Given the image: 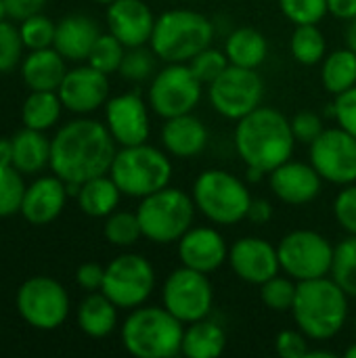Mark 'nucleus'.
Wrapping results in <instances>:
<instances>
[{"label":"nucleus","mask_w":356,"mask_h":358,"mask_svg":"<svg viewBox=\"0 0 356 358\" xmlns=\"http://www.w3.org/2000/svg\"><path fill=\"white\" fill-rule=\"evenodd\" d=\"M23 46L21 31L4 19L0 23V73H8L17 67Z\"/></svg>","instance_id":"37998d69"},{"label":"nucleus","mask_w":356,"mask_h":358,"mask_svg":"<svg viewBox=\"0 0 356 358\" xmlns=\"http://www.w3.org/2000/svg\"><path fill=\"white\" fill-rule=\"evenodd\" d=\"M271 218H273V206H271V201L269 199H262V197L252 199V206L248 210V218L245 220H250L256 227H264Z\"/></svg>","instance_id":"3c124183"},{"label":"nucleus","mask_w":356,"mask_h":358,"mask_svg":"<svg viewBox=\"0 0 356 358\" xmlns=\"http://www.w3.org/2000/svg\"><path fill=\"white\" fill-rule=\"evenodd\" d=\"M176 256L183 266L212 275L229 260V245L216 227H191L176 241Z\"/></svg>","instance_id":"a211bd4d"},{"label":"nucleus","mask_w":356,"mask_h":358,"mask_svg":"<svg viewBox=\"0 0 356 358\" xmlns=\"http://www.w3.org/2000/svg\"><path fill=\"white\" fill-rule=\"evenodd\" d=\"M122 346L136 358H174L183 355L185 323L164 306L132 308L122 323Z\"/></svg>","instance_id":"20e7f679"},{"label":"nucleus","mask_w":356,"mask_h":358,"mask_svg":"<svg viewBox=\"0 0 356 358\" xmlns=\"http://www.w3.org/2000/svg\"><path fill=\"white\" fill-rule=\"evenodd\" d=\"M103 279H105V268L97 262H84L76 271V281L86 292H101Z\"/></svg>","instance_id":"09e8293b"},{"label":"nucleus","mask_w":356,"mask_h":358,"mask_svg":"<svg viewBox=\"0 0 356 358\" xmlns=\"http://www.w3.org/2000/svg\"><path fill=\"white\" fill-rule=\"evenodd\" d=\"M308 157L325 182L338 187L356 182V136L344 128H325L308 145Z\"/></svg>","instance_id":"2eb2a0df"},{"label":"nucleus","mask_w":356,"mask_h":358,"mask_svg":"<svg viewBox=\"0 0 356 358\" xmlns=\"http://www.w3.org/2000/svg\"><path fill=\"white\" fill-rule=\"evenodd\" d=\"M321 84L323 88L338 96L356 86V52L346 48L332 50L321 61Z\"/></svg>","instance_id":"7c9ffc66"},{"label":"nucleus","mask_w":356,"mask_h":358,"mask_svg":"<svg viewBox=\"0 0 356 358\" xmlns=\"http://www.w3.org/2000/svg\"><path fill=\"white\" fill-rule=\"evenodd\" d=\"M193 203L197 212L212 224L233 227L248 218L252 206V193L248 185L220 168H210L199 172L191 189Z\"/></svg>","instance_id":"423d86ee"},{"label":"nucleus","mask_w":356,"mask_h":358,"mask_svg":"<svg viewBox=\"0 0 356 358\" xmlns=\"http://www.w3.org/2000/svg\"><path fill=\"white\" fill-rule=\"evenodd\" d=\"M204 94V84L195 78L189 63H166L149 82L147 103L164 120L193 113Z\"/></svg>","instance_id":"9d476101"},{"label":"nucleus","mask_w":356,"mask_h":358,"mask_svg":"<svg viewBox=\"0 0 356 358\" xmlns=\"http://www.w3.org/2000/svg\"><path fill=\"white\" fill-rule=\"evenodd\" d=\"M61 96L57 90H31L21 107V120L25 128L48 130L61 117Z\"/></svg>","instance_id":"2f4dec72"},{"label":"nucleus","mask_w":356,"mask_h":358,"mask_svg":"<svg viewBox=\"0 0 356 358\" xmlns=\"http://www.w3.org/2000/svg\"><path fill=\"white\" fill-rule=\"evenodd\" d=\"M214 23L193 8H170L155 19L149 46L164 63H189L212 46Z\"/></svg>","instance_id":"39448f33"},{"label":"nucleus","mask_w":356,"mask_h":358,"mask_svg":"<svg viewBox=\"0 0 356 358\" xmlns=\"http://www.w3.org/2000/svg\"><path fill=\"white\" fill-rule=\"evenodd\" d=\"M94 2H99V4H111L113 0H94Z\"/></svg>","instance_id":"bf43d9fd"},{"label":"nucleus","mask_w":356,"mask_h":358,"mask_svg":"<svg viewBox=\"0 0 356 358\" xmlns=\"http://www.w3.org/2000/svg\"><path fill=\"white\" fill-rule=\"evenodd\" d=\"M346 46L356 52V19L348 21V27H346Z\"/></svg>","instance_id":"5fc2aeb1"},{"label":"nucleus","mask_w":356,"mask_h":358,"mask_svg":"<svg viewBox=\"0 0 356 358\" xmlns=\"http://www.w3.org/2000/svg\"><path fill=\"white\" fill-rule=\"evenodd\" d=\"M227 264L231 271L250 285H262L275 275H279V252L277 245L262 237H241L229 248Z\"/></svg>","instance_id":"f3484780"},{"label":"nucleus","mask_w":356,"mask_h":358,"mask_svg":"<svg viewBox=\"0 0 356 358\" xmlns=\"http://www.w3.org/2000/svg\"><path fill=\"white\" fill-rule=\"evenodd\" d=\"M155 67H157V55L153 52V48L147 44L134 46V48H126L124 61L120 65V76L128 82L141 84L155 76Z\"/></svg>","instance_id":"c9c22d12"},{"label":"nucleus","mask_w":356,"mask_h":358,"mask_svg":"<svg viewBox=\"0 0 356 358\" xmlns=\"http://www.w3.org/2000/svg\"><path fill=\"white\" fill-rule=\"evenodd\" d=\"M306 358H336V352H332V350H323V348H317V350H308V355Z\"/></svg>","instance_id":"6e6d98bb"},{"label":"nucleus","mask_w":356,"mask_h":358,"mask_svg":"<svg viewBox=\"0 0 356 358\" xmlns=\"http://www.w3.org/2000/svg\"><path fill=\"white\" fill-rule=\"evenodd\" d=\"M229 65H231V63H229L227 52H225V50H218V48H212V46H208L206 50H201L199 55H195V57L189 61L191 71L195 73V78H197L204 86L212 84Z\"/></svg>","instance_id":"a19ab883"},{"label":"nucleus","mask_w":356,"mask_h":358,"mask_svg":"<svg viewBox=\"0 0 356 358\" xmlns=\"http://www.w3.org/2000/svg\"><path fill=\"white\" fill-rule=\"evenodd\" d=\"M13 166L21 174H38L50 166V141L42 130L23 128L13 138Z\"/></svg>","instance_id":"cd10ccee"},{"label":"nucleus","mask_w":356,"mask_h":358,"mask_svg":"<svg viewBox=\"0 0 356 358\" xmlns=\"http://www.w3.org/2000/svg\"><path fill=\"white\" fill-rule=\"evenodd\" d=\"M355 325H356V321H355Z\"/></svg>","instance_id":"052dcab7"},{"label":"nucleus","mask_w":356,"mask_h":358,"mask_svg":"<svg viewBox=\"0 0 356 358\" xmlns=\"http://www.w3.org/2000/svg\"><path fill=\"white\" fill-rule=\"evenodd\" d=\"M321 174L313 168V164L287 159L269 172V187L273 195L287 206H306L321 195L323 189Z\"/></svg>","instance_id":"aec40b11"},{"label":"nucleus","mask_w":356,"mask_h":358,"mask_svg":"<svg viewBox=\"0 0 356 358\" xmlns=\"http://www.w3.org/2000/svg\"><path fill=\"white\" fill-rule=\"evenodd\" d=\"M172 172L174 168L170 155L164 149L141 143L118 149L109 176L115 180L122 195L143 199L168 187L172 180Z\"/></svg>","instance_id":"0eeeda50"},{"label":"nucleus","mask_w":356,"mask_h":358,"mask_svg":"<svg viewBox=\"0 0 356 358\" xmlns=\"http://www.w3.org/2000/svg\"><path fill=\"white\" fill-rule=\"evenodd\" d=\"M290 52L300 65H319L327 55V40L319 25H296L290 38Z\"/></svg>","instance_id":"473e14b6"},{"label":"nucleus","mask_w":356,"mask_h":358,"mask_svg":"<svg viewBox=\"0 0 356 358\" xmlns=\"http://www.w3.org/2000/svg\"><path fill=\"white\" fill-rule=\"evenodd\" d=\"M329 15L342 21H353L356 19V0H327Z\"/></svg>","instance_id":"603ef678"},{"label":"nucleus","mask_w":356,"mask_h":358,"mask_svg":"<svg viewBox=\"0 0 356 358\" xmlns=\"http://www.w3.org/2000/svg\"><path fill=\"white\" fill-rule=\"evenodd\" d=\"M4 19H8V17H6V8H4V0H0V23H2Z\"/></svg>","instance_id":"13d9d810"},{"label":"nucleus","mask_w":356,"mask_h":358,"mask_svg":"<svg viewBox=\"0 0 356 358\" xmlns=\"http://www.w3.org/2000/svg\"><path fill=\"white\" fill-rule=\"evenodd\" d=\"M105 126L118 147H132L149 141L151 107L141 92L130 90L105 103Z\"/></svg>","instance_id":"dca6fc26"},{"label":"nucleus","mask_w":356,"mask_h":358,"mask_svg":"<svg viewBox=\"0 0 356 358\" xmlns=\"http://www.w3.org/2000/svg\"><path fill=\"white\" fill-rule=\"evenodd\" d=\"M159 138H162L164 151L170 157L193 159L199 153H204V149L208 147L210 132L197 115L185 113V115H176V117L166 120L162 126Z\"/></svg>","instance_id":"5701e85b"},{"label":"nucleus","mask_w":356,"mask_h":358,"mask_svg":"<svg viewBox=\"0 0 356 358\" xmlns=\"http://www.w3.org/2000/svg\"><path fill=\"white\" fill-rule=\"evenodd\" d=\"M296 138L290 120L275 107L260 105L235 126V149L245 168L269 174L292 159Z\"/></svg>","instance_id":"f03ea898"},{"label":"nucleus","mask_w":356,"mask_h":358,"mask_svg":"<svg viewBox=\"0 0 356 358\" xmlns=\"http://www.w3.org/2000/svg\"><path fill=\"white\" fill-rule=\"evenodd\" d=\"M55 29L57 23H52L48 17L44 15H34L25 21H21V40L29 50H40V48H48L55 42Z\"/></svg>","instance_id":"79ce46f5"},{"label":"nucleus","mask_w":356,"mask_h":358,"mask_svg":"<svg viewBox=\"0 0 356 358\" xmlns=\"http://www.w3.org/2000/svg\"><path fill=\"white\" fill-rule=\"evenodd\" d=\"M334 216L348 235H356V182L342 187V191L336 195Z\"/></svg>","instance_id":"c03bdc74"},{"label":"nucleus","mask_w":356,"mask_h":358,"mask_svg":"<svg viewBox=\"0 0 356 358\" xmlns=\"http://www.w3.org/2000/svg\"><path fill=\"white\" fill-rule=\"evenodd\" d=\"M76 199H78L80 210L86 216L107 218L109 214H113L118 210L120 199H122V191L109 174H103V176H97V178L82 182Z\"/></svg>","instance_id":"c85d7f7f"},{"label":"nucleus","mask_w":356,"mask_h":358,"mask_svg":"<svg viewBox=\"0 0 356 358\" xmlns=\"http://www.w3.org/2000/svg\"><path fill=\"white\" fill-rule=\"evenodd\" d=\"M162 306L185 325L210 317L214 308V287L210 277L180 264L162 285Z\"/></svg>","instance_id":"ddd939ff"},{"label":"nucleus","mask_w":356,"mask_h":358,"mask_svg":"<svg viewBox=\"0 0 356 358\" xmlns=\"http://www.w3.org/2000/svg\"><path fill=\"white\" fill-rule=\"evenodd\" d=\"M311 340L296 327V329H283L275 340V350L281 358H306L311 350Z\"/></svg>","instance_id":"49530a36"},{"label":"nucleus","mask_w":356,"mask_h":358,"mask_svg":"<svg viewBox=\"0 0 356 358\" xmlns=\"http://www.w3.org/2000/svg\"><path fill=\"white\" fill-rule=\"evenodd\" d=\"M103 235L115 248H132L134 243H138V239H143V229L136 212L115 210L113 214H109L103 224Z\"/></svg>","instance_id":"72a5a7b5"},{"label":"nucleus","mask_w":356,"mask_h":358,"mask_svg":"<svg viewBox=\"0 0 356 358\" xmlns=\"http://www.w3.org/2000/svg\"><path fill=\"white\" fill-rule=\"evenodd\" d=\"M264 80L258 69L229 65L212 84H208V101L225 120H241L262 105Z\"/></svg>","instance_id":"9b49d317"},{"label":"nucleus","mask_w":356,"mask_h":358,"mask_svg":"<svg viewBox=\"0 0 356 358\" xmlns=\"http://www.w3.org/2000/svg\"><path fill=\"white\" fill-rule=\"evenodd\" d=\"M279 8L294 25H319L329 13L327 0H279Z\"/></svg>","instance_id":"ea45409f"},{"label":"nucleus","mask_w":356,"mask_h":358,"mask_svg":"<svg viewBox=\"0 0 356 358\" xmlns=\"http://www.w3.org/2000/svg\"><path fill=\"white\" fill-rule=\"evenodd\" d=\"M99 36L101 27L92 17L67 15L57 23L52 48H57L67 61H88Z\"/></svg>","instance_id":"b1692460"},{"label":"nucleus","mask_w":356,"mask_h":358,"mask_svg":"<svg viewBox=\"0 0 356 358\" xmlns=\"http://www.w3.org/2000/svg\"><path fill=\"white\" fill-rule=\"evenodd\" d=\"M0 164H13V143L8 138H0Z\"/></svg>","instance_id":"864d4df0"},{"label":"nucleus","mask_w":356,"mask_h":358,"mask_svg":"<svg viewBox=\"0 0 356 358\" xmlns=\"http://www.w3.org/2000/svg\"><path fill=\"white\" fill-rule=\"evenodd\" d=\"M25 182L13 164H0V218L21 212Z\"/></svg>","instance_id":"e433bc0d"},{"label":"nucleus","mask_w":356,"mask_h":358,"mask_svg":"<svg viewBox=\"0 0 356 358\" xmlns=\"http://www.w3.org/2000/svg\"><path fill=\"white\" fill-rule=\"evenodd\" d=\"M277 252L281 271L294 281H311L332 275L336 245L319 231H290L281 237Z\"/></svg>","instance_id":"1a4fd4ad"},{"label":"nucleus","mask_w":356,"mask_h":358,"mask_svg":"<svg viewBox=\"0 0 356 358\" xmlns=\"http://www.w3.org/2000/svg\"><path fill=\"white\" fill-rule=\"evenodd\" d=\"M350 315V296L334 281V277H321L311 281H298L292 317L296 327L311 342L334 340L346 325Z\"/></svg>","instance_id":"7ed1b4c3"},{"label":"nucleus","mask_w":356,"mask_h":358,"mask_svg":"<svg viewBox=\"0 0 356 358\" xmlns=\"http://www.w3.org/2000/svg\"><path fill=\"white\" fill-rule=\"evenodd\" d=\"M46 0H4L6 17L13 21H25L44 8Z\"/></svg>","instance_id":"8fccbe9b"},{"label":"nucleus","mask_w":356,"mask_h":358,"mask_svg":"<svg viewBox=\"0 0 356 358\" xmlns=\"http://www.w3.org/2000/svg\"><path fill=\"white\" fill-rule=\"evenodd\" d=\"M57 92L71 113H92L109 101V76L92 65L76 67L65 73Z\"/></svg>","instance_id":"6ab92c4d"},{"label":"nucleus","mask_w":356,"mask_h":358,"mask_svg":"<svg viewBox=\"0 0 356 358\" xmlns=\"http://www.w3.org/2000/svg\"><path fill=\"white\" fill-rule=\"evenodd\" d=\"M225 52L231 65L258 69L269 57V40L254 27H237L227 36Z\"/></svg>","instance_id":"bb28decb"},{"label":"nucleus","mask_w":356,"mask_h":358,"mask_svg":"<svg viewBox=\"0 0 356 358\" xmlns=\"http://www.w3.org/2000/svg\"><path fill=\"white\" fill-rule=\"evenodd\" d=\"M332 277L350 298L356 300V235H348L336 245Z\"/></svg>","instance_id":"f704fd0d"},{"label":"nucleus","mask_w":356,"mask_h":358,"mask_svg":"<svg viewBox=\"0 0 356 358\" xmlns=\"http://www.w3.org/2000/svg\"><path fill=\"white\" fill-rule=\"evenodd\" d=\"M292 132H294V138L296 143H304V145H311L323 130V117L315 111H298L292 120Z\"/></svg>","instance_id":"a18cd8bd"},{"label":"nucleus","mask_w":356,"mask_h":358,"mask_svg":"<svg viewBox=\"0 0 356 358\" xmlns=\"http://www.w3.org/2000/svg\"><path fill=\"white\" fill-rule=\"evenodd\" d=\"M67 197L69 195L65 191V180H61L57 174L42 176L25 189L19 214L34 227L50 224L63 212Z\"/></svg>","instance_id":"4be33fe9"},{"label":"nucleus","mask_w":356,"mask_h":358,"mask_svg":"<svg viewBox=\"0 0 356 358\" xmlns=\"http://www.w3.org/2000/svg\"><path fill=\"white\" fill-rule=\"evenodd\" d=\"M155 289V268L141 254H122L105 266L101 292L124 310L143 306Z\"/></svg>","instance_id":"f8f14e48"},{"label":"nucleus","mask_w":356,"mask_h":358,"mask_svg":"<svg viewBox=\"0 0 356 358\" xmlns=\"http://www.w3.org/2000/svg\"><path fill=\"white\" fill-rule=\"evenodd\" d=\"M124 55H126V46L113 34H101L88 55V65L109 76L120 71Z\"/></svg>","instance_id":"58836bf2"},{"label":"nucleus","mask_w":356,"mask_h":358,"mask_svg":"<svg viewBox=\"0 0 356 358\" xmlns=\"http://www.w3.org/2000/svg\"><path fill=\"white\" fill-rule=\"evenodd\" d=\"M65 73V57L52 46L31 50L21 65V78L29 90H59Z\"/></svg>","instance_id":"393cba45"},{"label":"nucleus","mask_w":356,"mask_h":358,"mask_svg":"<svg viewBox=\"0 0 356 358\" xmlns=\"http://www.w3.org/2000/svg\"><path fill=\"white\" fill-rule=\"evenodd\" d=\"M227 348L225 329L210 317L185 325L183 355L189 358H216Z\"/></svg>","instance_id":"c756f323"},{"label":"nucleus","mask_w":356,"mask_h":358,"mask_svg":"<svg viewBox=\"0 0 356 358\" xmlns=\"http://www.w3.org/2000/svg\"><path fill=\"white\" fill-rule=\"evenodd\" d=\"M155 15L145 0H113L107 6V27L126 48L149 44Z\"/></svg>","instance_id":"412c9836"},{"label":"nucleus","mask_w":356,"mask_h":358,"mask_svg":"<svg viewBox=\"0 0 356 358\" xmlns=\"http://www.w3.org/2000/svg\"><path fill=\"white\" fill-rule=\"evenodd\" d=\"M195 212L193 197L170 185L143 197L136 208L143 237L155 245L176 243L193 227Z\"/></svg>","instance_id":"6e6552de"},{"label":"nucleus","mask_w":356,"mask_h":358,"mask_svg":"<svg viewBox=\"0 0 356 358\" xmlns=\"http://www.w3.org/2000/svg\"><path fill=\"white\" fill-rule=\"evenodd\" d=\"M118 143L105 124L73 120L50 141V170L65 182H86L109 174Z\"/></svg>","instance_id":"f257e3e1"},{"label":"nucleus","mask_w":356,"mask_h":358,"mask_svg":"<svg viewBox=\"0 0 356 358\" xmlns=\"http://www.w3.org/2000/svg\"><path fill=\"white\" fill-rule=\"evenodd\" d=\"M296 289L298 281L287 275H275L273 279L260 285V300L273 313H292Z\"/></svg>","instance_id":"4c0bfd02"},{"label":"nucleus","mask_w":356,"mask_h":358,"mask_svg":"<svg viewBox=\"0 0 356 358\" xmlns=\"http://www.w3.org/2000/svg\"><path fill=\"white\" fill-rule=\"evenodd\" d=\"M334 120L340 128L356 136V86L338 94L334 101Z\"/></svg>","instance_id":"de8ad7c7"},{"label":"nucleus","mask_w":356,"mask_h":358,"mask_svg":"<svg viewBox=\"0 0 356 358\" xmlns=\"http://www.w3.org/2000/svg\"><path fill=\"white\" fill-rule=\"evenodd\" d=\"M78 327L94 340L111 336L118 327V306L103 292H90L78 308Z\"/></svg>","instance_id":"a878e982"},{"label":"nucleus","mask_w":356,"mask_h":358,"mask_svg":"<svg viewBox=\"0 0 356 358\" xmlns=\"http://www.w3.org/2000/svg\"><path fill=\"white\" fill-rule=\"evenodd\" d=\"M344 357H346V358H356V342H355V344H350V346L346 348Z\"/></svg>","instance_id":"4d7b16f0"},{"label":"nucleus","mask_w":356,"mask_h":358,"mask_svg":"<svg viewBox=\"0 0 356 358\" xmlns=\"http://www.w3.org/2000/svg\"><path fill=\"white\" fill-rule=\"evenodd\" d=\"M17 310L34 329L55 331L69 317V296L57 279L31 277L17 292Z\"/></svg>","instance_id":"4468645a"}]
</instances>
